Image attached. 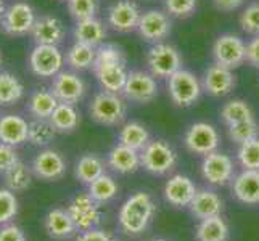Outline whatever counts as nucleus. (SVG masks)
Wrapping results in <instances>:
<instances>
[{"instance_id": "nucleus-1", "label": "nucleus", "mask_w": 259, "mask_h": 241, "mask_svg": "<svg viewBox=\"0 0 259 241\" xmlns=\"http://www.w3.org/2000/svg\"><path fill=\"white\" fill-rule=\"evenodd\" d=\"M94 73L103 90L121 93L127 80L126 58L119 47L105 43L97 49Z\"/></svg>"}, {"instance_id": "nucleus-2", "label": "nucleus", "mask_w": 259, "mask_h": 241, "mask_svg": "<svg viewBox=\"0 0 259 241\" xmlns=\"http://www.w3.org/2000/svg\"><path fill=\"white\" fill-rule=\"evenodd\" d=\"M156 206L151 196L145 191H137L124 201L119 211V227L127 235L142 233L153 219Z\"/></svg>"}, {"instance_id": "nucleus-3", "label": "nucleus", "mask_w": 259, "mask_h": 241, "mask_svg": "<svg viewBox=\"0 0 259 241\" xmlns=\"http://www.w3.org/2000/svg\"><path fill=\"white\" fill-rule=\"evenodd\" d=\"M91 116L92 119L103 126H118L126 118L127 105L119 93L114 92H98L91 103Z\"/></svg>"}, {"instance_id": "nucleus-4", "label": "nucleus", "mask_w": 259, "mask_h": 241, "mask_svg": "<svg viewBox=\"0 0 259 241\" xmlns=\"http://www.w3.org/2000/svg\"><path fill=\"white\" fill-rule=\"evenodd\" d=\"M203 85L193 73L187 69H179L171 77H167V92L172 103L177 106H192L198 102Z\"/></svg>"}, {"instance_id": "nucleus-5", "label": "nucleus", "mask_w": 259, "mask_h": 241, "mask_svg": "<svg viewBox=\"0 0 259 241\" xmlns=\"http://www.w3.org/2000/svg\"><path fill=\"white\" fill-rule=\"evenodd\" d=\"M140 159L145 171L155 175L171 172L177 164L174 148L164 140H150V143L140 151Z\"/></svg>"}, {"instance_id": "nucleus-6", "label": "nucleus", "mask_w": 259, "mask_h": 241, "mask_svg": "<svg viewBox=\"0 0 259 241\" xmlns=\"http://www.w3.org/2000/svg\"><path fill=\"white\" fill-rule=\"evenodd\" d=\"M147 65L150 68V73L155 77L167 79L174 73H177L179 69H182V58L179 55L176 47L164 42H159L150 49L147 57Z\"/></svg>"}, {"instance_id": "nucleus-7", "label": "nucleus", "mask_w": 259, "mask_h": 241, "mask_svg": "<svg viewBox=\"0 0 259 241\" xmlns=\"http://www.w3.org/2000/svg\"><path fill=\"white\" fill-rule=\"evenodd\" d=\"M98 206L100 204H97L89 193H79L69 201L66 211L73 219L77 231H85L100 225L102 212Z\"/></svg>"}, {"instance_id": "nucleus-8", "label": "nucleus", "mask_w": 259, "mask_h": 241, "mask_svg": "<svg viewBox=\"0 0 259 241\" xmlns=\"http://www.w3.org/2000/svg\"><path fill=\"white\" fill-rule=\"evenodd\" d=\"M65 63L58 45H35L29 55V68L39 77H55Z\"/></svg>"}, {"instance_id": "nucleus-9", "label": "nucleus", "mask_w": 259, "mask_h": 241, "mask_svg": "<svg viewBox=\"0 0 259 241\" xmlns=\"http://www.w3.org/2000/svg\"><path fill=\"white\" fill-rule=\"evenodd\" d=\"M216 63L234 69L246 61V43L235 34H222L212 45Z\"/></svg>"}, {"instance_id": "nucleus-10", "label": "nucleus", "mask_w": 259, "mask_h": 241, "mask_svg": "<svg viewBox=\"0 0 259 241\" xmlns=\"http://www.w3.org/2000/svg\"><path fill=\"white\" fill-rule=\"evenodd\" d=\"M35 20L37 18H35L34 10L29 4L16 2L5 10L0 24H2L5 34L13 35V37H21V35H26L32 31Z\"/></svg>"}, {"instance_id": "nucleus-11", "label": "nucleus", "mask_w": 259, "mask_h": 241, "mask_svg": "<svg viewBox=\"0 0 259 241\" xmlns=\"http://www.w3.org/2000/svg\"><path fill=\"white\" fill-rule=\"evenodd\" d=\"M185 147L195 155L206 156L212 151H218L221 138L214 126L208 122H195L185 133Z\"/></svg>"}, {"instance_id": "nucleus-12", "label": "nucleus", "mask_w": 259, "mask_h": 241, "mask_svg": "<svg viewBox=\"0 0 259 241\" xmlns=\"http://www.w3.org/2000/svg\"><path fill=\"white\" fill-rule=\"evenodd\" d=\"M124 97L136 103H150L158 95V84L153 74L145 71H131L126 85L122 88Z\"/></svg>"}, {"instance_id": "nucleus-13", "label": "nucleus", "mask_w": 259, "mask_h": 241, "mask_svg": "<svg viewBox=\"0 0 259 241\" xmlns=\"http://www.w3.org/2000/svg\"><path fill=\"white\" fill-rule=\"evenodd\" d=\"M50 90L58 98L60 103H71L74 105L79 100H82L85 95V82L79 74L73 71H60V73L53 77Z\"/></svg>"}, {"instance_id": "nucleus-14", "label": "nucleus", "mask_w": 259, "mask_h": 241, "mask_svg": "<svg viewBox=\"0 0 259 241\" xmlns=\"http://www.w3.org/2000/svg\"><path fill=\"white\" fill-rule=\"evenodd\" d=\"M32 174L44 182L60 180L66 174V161L55 150H42L32 161Z\"/></svg>"}, {"instance_id": "nucleus-15", "label": "nucleus", "mask_w": 259, "mask_h": 241, "mask_svg": "<svg viewBox=\"0 0 259 241\" xmlns=\"http://www.w3.org/2000/svg\"><path fill=\"white\" fill-rule=\"evenodd\" d=\"M201 174L204 180L211 185H226L234 177V163L227 155L221 151H212L203 159Z\"/></svg>"}, {"instance_id": "nucleus-16", "label": "nucleus", "mask_w": 259, "mask_h": 241, "mask_svg": "<svg viewBox=\"0 0 259 241\" xmlns=\"http://www.w3.org/2000/svg\"><path fill=\"white\" fill-rule=\"evenodd\" d=\"M171 26L172 23L167 13L161 10H148L142 13L137 29L145 40L159 43L171 32Z\"/></svg>"}, {"instance_id": "nucleus-17", "label": "nucleus", "mask_w": 259, "mask_h": 241, "mask_svg": "<svg viewBox=\"0 0 259 241\" xmlns=\"http://www.w3.org/2000/svg\"><path fill=\"white\" fill-rule=\"evenodd\" d=\"M201 85H203V90L212 97H224L234 90L235 76L232 73L230 68L214 63L212 66H209L204 71Z\"/></svg>"}, {"instance_id": "nucleus-18", "label": "nucleus", "mask_w": 259, "mask_h": 241, "mask_svg": "<svg viewBox=\"0 0 259 241\" xmlns=\"http://www.w3.org/2000/svg\"><path fill=\"white\" fill-rule=\"evenodd\" d=\"M31 34L35 45H60L65 39V26L57 16L44 15L35 20Z\"/></svg>"}, {"instance_id": "nucleus-19", "label": "nucleus", "mask_w": 259, "mask_h": 241, "mask_svg": "<svg viewBox=\"0 0 259 241\" xmlns=\"http://www.w3.org/2000/svg\"><path fill=\"white\" fill-rule=\"evenodd\" d=\"M140 10L137 4L131 0H119L116 2L108 12V23L113 29L119 32H131L137 29L140 21Z\"/></svg>"}, {"instance_id": "nucleus-20", "label": "nucleus", "mask_w": 259, "mask_h": 241, "mask_svg": "<svg viewBox=\"0 0 259 241\" xmlns=\"http://www.w3.org/2000/svg\"><path fill=\"white\" fill-rule=\"evenodd\" d=\"M196 191L198 190H196L195 183L187 175H181V174L171 177L164 185V198L174 208L190 206Z\"/></svg>"}, {"instance_id": "nucleus-21", "label": "nucleus", "mask_w": 259, "mask_h": 241, "mask_svg": "<svg viewBox=\"0 0 259 241\" xmlns=\"http://www.w3.org/2000/svg\"><path fill=\"white\" fill-rule=\"evenodd\" d=\"M29 122L20 114H4L0 116V141L12 147L23 145L28 141Z\"/></svg>"}, {"instance_id": "nucleus-22", "label": "nucleus", "mask_w": 259, "mask_h": 241, "mask_svg": "<svg viewBox=\"0 0 259 241\" xmlns=\"http://www.w3.org/2000/svg\"><path fill=\"white\" fill-rule=\"evenodd\" d=\"M44 227H46L47 235L53 239H68L77 231L69 212L61 208H55L47 212L44 219Z\"/></svg>"}, {"instance_id": "nucleus-23", "label": "nucleus", "mask_w": 259, "mask_h": 241, "mask_svg": "<svg viewBox=\"0 0 259 241\" xmlns=\"http://www.w3.org/2000/svg\"><path fill=\"white\" fill-rule=\"evenodd\" d=\"M235 198L245 204H257L259 203V171L245 169L234 178L232 185Z\"/></svg>"}, {"instance_id": "nucleus-24", "label": "nucleus", "mask_w": 259, "mask_h": 241, "mask_svg": "<svg viewBox=\"0 0 259 241\" xmlns=\"http://www.w3.org/2000/svg\"><path fill=\"white\" fill-rule=\"evenodd\" d=\"M108 166L118 174H134L142 166L140 151L118 143L108 153Z\"/></svg>"}, {"instance_id": "nucleus-25", "label": "nucleus", "mask_w": 259, "mask_h": 241, "mask_svg": "<svg viewBox=\"0 0 259 241\" xmlns=\"http://www.w3.org/2000/svg\"><path fill=\"white\" fill-rule=\"evenodd\" d=\"M189 208L196 219L203 220L214 216H221L224 203H222L221 196L212 190H198Z\"/></svg>"}, {"instance_id": "nucleus-26", "label": "nucleus", "mask_w": 259, "mask_h": 241, "mask_svg": "<svg viewBox=\"0 0 259 241\" xmlns=\"http://www.w3.org/2000/svg\"><path fill=\"white\" fill-rule=\"evenodd\" d=\"M106 29L100 20L97 18H87V20L77 21L74 28V39L76 42H82L87 45L97 47L105 40Z\"/></svg>"}, {"instance_id": "nucleus-27", "label": "nucleus", "mask_w": 259, "mask_h": 241, "mask_svg": "<svg viewBox=\"0 0 259 241\" xmlns=\"http://www.w3.org/2000/svg\"><path fill=\"white\" fill-rule=\"evenodd\" d=\"M58 98L47 88H37L29 97L28 111L34 116V119H49L52 113L58 106Z\"/></svg>"}, {"instance_id": "nucleus-28", "label": "nucleus", "mask_w": 259, "mask_h": 241, "mask_svg": "<svg viewBox=\"0 0 259 241\" xmlns=\"http://www.w3.org/2000/svg\"><path fill=\"white\" fill-rule=\"evenodd\" d=\"M105 174V163L97 155L87 153L77 159L74 167V175L81 183L91 185L94 180Z\"/></svg>"}, {"instance_id": "nucleus-29", "label": "nucleus", "mask_w": 259, "mask_h": 241, "mask_svg": "<svg viewBox=\"0 0 259 241\" xmlns=\"http://www.w3.org/2000/svg\"><path fill=\"white\" fill-rule=\"evenodd\" d=\"M49 119L52 122V126L55 127V130L60 133L74 132L79 126V121H81L79 111L71 103H58V106Z\"/></svg>"}, {"instance_id": "nucleus-30", "label": "nucleus", "mask_w": 259, "mask_h": 241, "mask_svg": "<svg viewBox=\"0 0 259 241\" xmlns=\"http://www.w3.org/2000/svg\"><path fill=\"white\" fill-rule=\"evenodd\" d=\"M229 227L221 216L203 219L196 227V241H227Z\"/></svg>"}, {"instance_id": "nucleus-31", "label": "nucleus", "mask_w": 259, "mask_h": 241, "mask_svg": "<svg viewBox=\"0 0 259 241\" xmlns=\"http://www.w3.org/2000/svg\"><path fill=\"white\" fill-rule=\"evenodd\" d=\"M118 140L121 145H126L132 150L142 151L150 143V133L140 122H127L119 130Z\"/></svg>"}, {"instance_id": "nucleus-32", "label": "nucleus", "mask_w": 259, "mask_h": 241, "mask_svg": "<svg viewBox=\"0 0 259 241\" xmlns=\"http://www.w3.org/2000/svg\"><path fill=\"white\" fill-rule=\"evenodd\" d=\"M97 57V50L92 45H87L82 42H76L71 45L66 53V63L74 71H84L89 68H94Z\"/></svg>"}, {"instance_id": "nucleus-33", "label": "nucleus", "mask_w": 259, "mask_h": 241, "mask_svg": "<svg viewBox=\"0 0 259 241\" xmlns=\"http://www.w3.org/2000/svg\"><path fill=\"white\" fill-rule=\"evenodd\" d=\"M4 180L7 188L12 190L13 193L26 191L32 183V169L20 159L12 169H8L4 174Z\"/></svg>"}, {"instance_id": "nucleus-34", "label": "nucleus", "mask_w": 259, "mask_h": 241, "mask_svg": "<svg viewBox=\"0 0 259 241\" xmlns=\"http://www.w3.org/2000/svg\"><path fill=\"white\" fill-rule=\"evenodd\" d=\"M24 95V87L21 80L15 74L4 71L0 73V105L8 106L20 102Z\"/></svg>"}, {"instance_id": "nucleus-35", "label": "nucleus", "mask_w": 259, "mask_h": 241, "mask_svg": "<svg viewBox=\"0 0 259 241\" xmlns=\"http://www.w3.org/2000/svg\"><path fill=\"white\" fill-rule=\"evenodd\" d=\"M87 193L92 196V200L97 204H105L118 195V183L114 182L113 177L103 174L89 185Z\"/></svg>"}, {"instance_id": "nucleus-36", "label": "nucleus", "mask_w": 259, "mask_h": 241, "mask_svg": "<svg viewBox=\"0 0 259 241\" xmlns=\"http://www.w3.org/2000/svg\"><path fill=\"white\" fill-rule=\"evenodd\" d=\"M55 127L52 126L50 119H34L29 122L28 141L35 147H47L57 135Z\"/></svg>"}, {"instance_id": "nucleus-37", "label": "nucleus", "mask_w": 259, "mask_h": 241, "mask_svg": "<svg viewBox=\"0 0 259 241\" xmlns=\"http://www.w3.org/2000/svg\"><path fill=\"white\" fill-rule=\"evenodd\" d=\"M221 118L227 126H232V124L237 122H243L248 119H254L253 116V110L246 102L243 100H230L227 102L221 110Z\"/></svg>"}, {"instance_id": "nucleus-38", "label": "nucleus", "mask_w": 259, "mask_h": 241, "mask_svg": "<svg viewBox=\"0 0 259 241\" xmlns=\"http://www.w3.org/2000/svg\"><path fill=\"white\" fill-rule=\"evenodd\" d=\"M229 137L232 141L242 145L245 141H249L259 137V126L254 119H248L243 122H237L229 126Z\"/></svg>"}, {"instance_id": "nucleus-39", "label": "nucleus", "mask_w": 259, "mask_h": 241, "mask_svg": "<svg viewBox=\"0 0 259 241\" xmlns=\"http://www.w3.org/2000/svg\"><path fill=\"white\" fill-rule=\"evenodd\" d=\"M237 156H238V163L245 169L259 171V137L240 145Z\"/></svg>"}, {"instance_id": "nucleus-40", "label": "nucleus", "mask_w": 259, "mask_h": 241, "mask_svg": "<svg viewBox=\"0 0 259 241\" xmlns=\"http://www.w3.org/2000/svg\"><path fill=\"white\" fill-rule=\"evenodd\" d=\"M18 216V200L12 190L0 188V227L10 224Z\"/></svg>"}, {"instance_id": "nucleus-41", "label": "nucleus", "mask_w": 259, "mask_h": 241, "mask_svg": "<svg viewBox=\"0 0 259 241\" xmlns=\"http://www.w3.org/2000/svg\"><path fill=\"white\" fill-rule=\"evenodd\" d=\"M97 0H68V10L76 21L94 18L97 13Z\"/></svg>"}, {"instance_id": "nucleus-42", "label": "nucleus", "mask_w": 259, "mask_h": 241, "mask_svg": "<svg viewBox=\"0 0 259 241\" xmlns=\"http://www.w3.org/2000/svg\"><path fill=\"white\" fill-rule=\"evenodd\" d=\"M240 26L245 32L259 35V4H251L245 8L240 16Z\"/></svg>"}, {"instance_id": "nucleus-43", "label": "nucleus", "mask_w": 259, "mask_h": 241, "mask_svg": "<svg viewBox=\"0 0 259 241\" xmlns=\"http://www.w3.org/2000/svg\"><path fill=\"white\" fill-rule=\"evenodd\" d=\"M166 12L176 18L190 16L196 8V0H164Z\"/></svg>"}, {"instance_id": "nucleus-44", "label": "nucleus", "mask_w": 259, "mask_h": 241, "mask_svg": "<svg viewBox=\"0 0 259 241\" xmlns=\"http://www.w3.org/2000/svg\"><path fill=\"white\" fill-rule=\"evenodd\" d=\"M18 161L20 158H18L15 147L0 141V175H4L8 169H12Z\"/></svg>"}, {"instance_id": "nucleus-45", "label": "nucleus", "mask_w": 259, "mask_h": 241, "mask_svg": "<svg viewBox=\"0 0 259 241\" xmlns=\"http://www.w3.org/2000/svg\"><path fill=\"white\" fill-rule=\"evenodd\" d=\"M76 241H114V236L110 233V231L95 227L91 230L81 231V233L77 235Z\"/></svg>"}, {"instance_id": "nucleus-46", "label": "nucleus", "mask_w": 259, "mask_h": 241, "mask_svg": "<svg viewBox=\"0 0 259 241\" xmlns=\"http://www.w3.org/2000/svg\"><path fill=\"white\" fill-rule=\"evenodd\" d=\"M0 241H28V239H26L24 231L18 225L7 224L0 227Z\"/></svg>"}, {"instance_id": "nucleus-47", "label": "nucleus", "mask_w": 259, "mask_h": 241, "mask_svg": "<svg viewBox=\"0 0 259 241\" xmlns=\"http://www.w3.org/2000/svg\"><path fill=\"white\" fill-rule=\"evenodd\" d=\"M246 61L251 66L259 68V35L246 43Z\"/></svg>"}, {"instance_id": "nucleus-48", "label": "nucleus", "mask_w": 259, "mask_h": 241, "mask_svg": "<svg viewBox=\"0 0 259 241\" xmlns=\"http://www.w3.org/2000/svg\"><path fill=\"white\" fill-rule=\"evenodd\" d=\"M243 2L245 0H214V5L222 12H232V10H235V8H238Z\"/></svg>"}, {"instance_id": "nucleus-49", "label": "nucleus", "mask_w": 259, "mask_h": 241, "mask_svg": "<svg viewBox=\"0 0 259 241\" xmlns=\"http://www.w3.org/2000/svg\"><path fill=\"white\" fill-rule=\"evenodd\" d=\"M5 10H7V8H5V5H4L2 0H0V21H2V18H4V13H5Z\"/></svg>"}, {"instance_id": "nucleus-50", "label": "nucleus", "mask_w": 259, "mask_h": 241, "mask_svg": "<svg viewBox=\"0 0 259 241\" xmlns=\"http://www.w3.org/2000/svg\"><path fill=\"white\" fill-rule=\"evenodd\" d=\"M2 61H4V57H2V52H0V65H2Z\"/></svg>"}, {"instance_id": "nucleus-51", "label": "nucleus", "mask_w": 259, "mask_h": 241, "mask_svg": "<svg viewBox=\"0 0 259 241\" xmlns=\"http://www.w3.org/2000/svg\"><path fill=\"white\" fill-rule=\"evenodd\" d=\"M153 241H166V239H153Z\"/></svg>"}]
</instances>
